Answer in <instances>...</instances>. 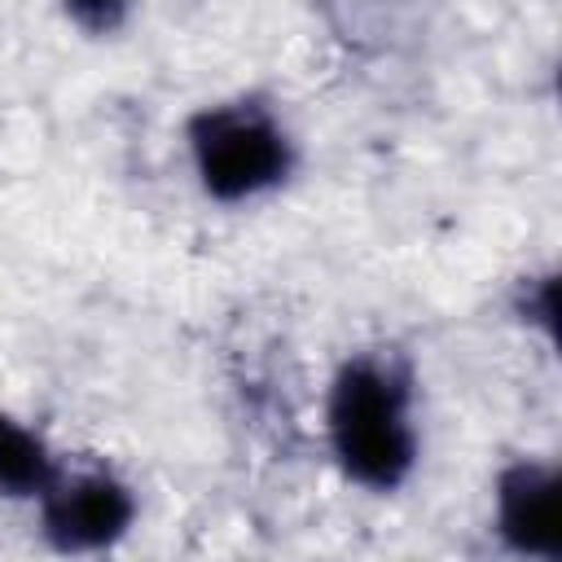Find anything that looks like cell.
Returning <instances> with one entry per match:
<instances>
[{
  "instance_id": "1",
  "label": "cell",
  "mask_w": 562,
  "mask_h": 562,
  "mask_svg": "<svg viewBox=\"0 0 562 562\" xmlns=\"http://www.w3.org/2000/svg\"><path fill=\"white\" fill-rule=\"evenodd\" d=\"M329 439L342 470L378 492H391L413 470V426L404 382L373 364L356 360L338 373L329 395Z\"/></svg>"
},
{
  "instance_id": "2",
  "label": "cell",
  "mask_w": 562,
  "mask_h": 562,
  "mask_svg": "<svg viewBox=\"0 0 562 562\" xmlns=\"http://www.w3.org/2000/svg\"><path fill=\"white\" fill-rule=\"evenodd\" d=\"M189 140H193L198 176H202L206 193L220 202L250 198V193L277 184L290 167L285 136L259 110H241V105L202 110L189 127Z\"/></svg>"
},
{
  "instance_id": "3",
  "label": "cell",
  "mask_w": 562,
  "mask_h": 562,
  "mask_svg": "<svg viewBox=\"0 0 562 562\" xmlns=\"http://www.w3.org/2000/svg\"><path fill=\"white\" fill-rule=\"evenodd\" d=\"M132 522V496L110 474L48 479L44 487V527L57 549H101L123 536Z\"/></svg>"
},
{
  "instance_id": "4",
  "label": "cell",
  "mask_w": 562,
  "mask_h": 562,
  "mask_svg": "<svg viewBox=\"0 0 562 562\" xmlns=\"http://www.w3.org/2000/svg\"><path fill=\"white\" fill-rule=\"evenodd\" d=\"M496 514L501 536L518 553L558 558L562 553V527H558V479L540 465H509L496 487Z\"/></svg>"
},
{
  "instance_id": "5",
  "label": "cell",
  "mask_w": 562,
  "mask_h": 562,
  "mask_svg": "<svg viewBox=\"0 0 562 562\" xmlns=\"http://www.w3.org/2000/svg\"><path fill=\"white\" fill-rule=\"evenodd\" d=\"M53 479V457L13 417H0V496H35Z\"/></svg>"
},
{
  "instance_id": "6",
  "label": "cell",
  "mask_w": 562,
  "mask_h": 562,
  "mask_svg": "<svg viewBox=\"0 0 562 562\" xmlns=\"http://www.w3.org/2000/svg\"><path fill=\"white\" fill-rule=\"evenodd\" d=\"M66 13L92 31V35H105V31H119V22L127 18V0H61Z\"/></svg>"
}]
</instances>
